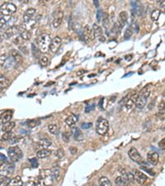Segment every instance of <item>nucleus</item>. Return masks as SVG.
I'll list each match as a JSON object with an SVG mask.
<instances>
[{"label":"nucleus","mask_w":165,"mask_h":186,"mask_svg":"<svg viewBox=\"0 0 165 186\" xmlns=\"http://www.w3.org/2000/svg\"><path fill=\"white\" fill-rule=\"evenodd\" d=\"M54 179L52 178L50 170H43L41 171L37 181V186H53Z\"/></svg>","instance_id":"f257e3e1"},{"label":"nucleus","mask_w":165,"mask_h":186,"mask_svg":"<svg viewBox=\"0 0 165 186\" xmlns=\"http://www.w3.org/2000/svg\"><path fill=\"white\" fill-rule=\"evenodd\" d=\"M51 42V37L48 34H41L37 38V45L40 51L42 53H46L49 51L50 45Z\"/></svg>","instance_id":"f03ea898"},{"label":"nucleus","mask_w":165,"mask_h":186,"mask_svg":"<svg viewBox=\"0 0 165 186\" xmlns=\"http://www.w3.org/2000/svg\"><path fill=\"white\" fill-rule=\"evenodd\" d=\"M150 90L149 89L148 86H145L139 94L138 99H137V101L136 103V107L138 108H143L145 106L147 99L150 97Z\"/></svg>","instance_id":"7ed1b4c3"},{"label":"nucleus","mask_w":165,"mask_h":186,"mask_svg":"<svg viewBox=\"0 0 165 186\" xmlns=\"http://www.w3.org/2000/svg\"><path fill=\"white\" fill-rule=\"evenodd\" d=\"M14 165L7 161L0 163V175L2 177H8L12 175L14 172Z\"/></svg>","instance_id":"20e7f679"},{"label":"nucleus","mask_w":165,"mask_h":186,"mask_svg":"<svg viewBox=\"0 0 165 186\" xmlns=\"http://www.w3.org/2000/svg\"><path fill=\"white\" fill-rule=\"evenodd\" d=\"M7 156L12 162L19 161L23 156L22 150L18 146H12L7 150Z\"/></svg>","instance_id":"39448f33"},{"label":"nucleus","mask_w":165,"mask_h":186,"mask_svg":"<svg viewBox=\"0 0 165 186\" xmlns=\"http://www.w3.org/2000/svg\"><path fill=\"white\" fill-rule=\"evenodd\" d=\"M109 129V122L105 118H102V117H100V118L98 120L97 122V125H96V131L97 132L101 135V136H103L108 131Z\"/></svg>","instance_id":"423d86ee"},{"label":"nucleus","mask_w":165,"mask_h":186,"mask_svg":"<svg viewBox=\"0 0 165 186\" xmlns=\"http://www.w3.org/2000/svg\"><path fill=\"white\" fill-rule=\"evenodd\" d=\"M16 10H17L16 5L12 2H4L0 7V12L5 17L13 14L16 12Z\"/></svg>","instance_id":"0eeeda50"},{"label":"nucleus","mask_w":165,"mask_h":186,"mask_svg":"<svg viewBox=\"0 0 165 186\" xmlns=\"http://www.w3.org/2000/svg\"><path fill=\"white\" fill-rule=\"evenodd\" d=\"M134 176V179L137 181V183H139L141 185H144L147 182L148 180V177L145 175L144 173H142L141 171H140L139 170H134L133 173H132Z\"/></svg>","instance_id":"6e6552de"},{"label":"nucleus","mask_w":165,"mask_h":186,"mask_svg":"<svg viewBox=\"0 0 165 186\" xmlns=\"http://www.w3.org/2000/svg\"><path fill=\"white\" fill-rule=\"evenodd\" d=\"M128 155L130 156V158L133 161L136 162V163L141 164L142 161H143V159H142V156H141V154L139 153L138 150L135 147H132L131 148V150L129 151Z\"/></svg>","instance_id":"1a4fd4ad"},{"label":"nucleus","mask_w":165,"mask_h":186,"mask_svg":"<svg viewBox=\"0 0 165 186\" xmlns=\"http://www.w3.org/2000/svg\"><path fill=\"white\" fill-rule=\"evenodd\" d=\"M60 45H61V38L59 37H54L53 39H51V42H50V51L53 52V53H55V52L58 51Z\"/></svg>","instance_id":"9d476101"},{"label":"nucleus","mask_w":165,"mask_h":186,"mask_svg":"<svg viewBox=\"0 0 165 186\" xmlns=\"http://www.w3.org/2000/svg\"><path fill=\"white\" fill-rule=\"evenodd\" d=\"M63 17H64V13L62 11H58L56 12V13L54 14V18H53V21H52V25L54 28H57L60 26L62 22V20H63Z\"/></svg>","instance_id":"9b49d317"},{"label":"nucleus","mask_w":165,"mask_h":186,"mask_svg":"<svg viewBox=\"0 0 165 186\" xmlns=\"http://www.w3.org/2000/svg\"><path fill=\"white\" fill-rule=\"evenodd\" d=\"M16 34H19V27H17V26H13V27H11L9 28H7L5 32L3 33V37H4L5 39H7V38H10V37H13Z\"/></svg>","instance_id":"f8f14e48"},{"label":"nucleus","mask_w":165,"mask_h":186,"mask_svg":"<svg viewBox=\"0 0 165 186\" xmlns=\"http://www.w3.org/2000/svg\"><path fill=\"white\" fill-rule=\"evenodd\" d=\"M37 12V10L33 8V7H30L25 12L24 15H23V20H24L25 23H27V22H30L32 21V19L33 18V17L36 14Z\"/></svg>","instance_id":"ddd939ff"},{"label":"nucleus","mask_w":165,"mask_h":186,"mask_svg":"<svg viewBox=\"0 0 165 186\" xmlns=\"http://www.w3.org/2000/svg\"><path fill=\"white\" fill-rule=\"evenodd\" d=\"M84 37L86 41H92L93 40L94 37L93 28L89 25H86L84 28Z\"/></svg>","instance_id":"4468645a"},{"label":"nucleus","mask_w":165,"mask_h":186,"mask_svg":"<svg viewBox=\"0 0 165 186\" xmlns=\"http://www.w3.org/2000/svg\"><path fill=\"white\" fill-rule=\"evenodd\" d=\"M12 117V111H5L4 113H2V114H0V124H5L10 122V120Z\"/></svg>","instance_id":"2eb2a0df"},{"label":"nucleus","mask_w":165,"mask_h":186,"mask_svg":"<svg viewBox=\"0 0 165 186\" xmlns=\"http://www.w3.org/2000/svg\"><path fill=\"white\" fill-rule=\"evenodd\" d=\"M158 159H159V156L158 153L156 152H150L147 155V161L150 164L155 166L158 162Z\"/></svg>","instance_id":"dca6fc26"},{"label":"nucleus","mask_w":165,"mask_h":186,"mask_svg":"<svg viewBox=\"0 0 165 186\" xmlns=\"http://www.w3.org/2000/svg\"><path fill=\"white\" fill-rule=\"evenodd\" d=\"M127 19H128V14L127 12L123 11V12H120L118 17V24L119 26L121 27H123L125 25H126V22H127Z\"/></svg>","instance_id":"f3484780"},{"label":"nucleus","mask_w":165,"mask_h":186,"mask_svg":"<svg viewBox=\"0 0 165 186\" xmlns=\"http://www.w3.org/2000/svg\"><path fill=\"white\" fill-rule=\"evenodd\" d=\"M51 141H50L49 139L44 138V139H41L37 144V147L41 149H48L50 146H51Z\"/></svg>","instance_id":"a211bd4d"},{"label":"nucleus","mask_w":165,"mask_h":186,"mask_svg":"<svg viewBox=\"0 0 165 186\" xmlns=\"http://www.w3.org/2000/svg\"><path fill=\"white\" fill-rule=\"evenodd\" d=\"M77 121H78V118H77V117L74 115V114H71V115H69V117H67L66 119H65V123L68 125L70 127H74L75 126V124H76Z\"/></svg>","instance_id":"6ab92c4d"},{"label":"nucleus","mask_w":165,"mask_h":186,"mask_svg":"<svg viewBox=\"0 0 165 186\" xmlns=\"http://www.w3.org/2000/svg\"><path fill=\"white\" fill-rule=\"evenodd\" d=\"M50 154H51V151L50 150H48V149H41V150H39L37 152V156L38 158L43 159L50 156Z\"/></svg>","instance_id":"aec40b11"},{"label":"nucleus","mask_w":165,"mask_h":186,"mask_svg":"<svg viewBox=\"0 0 165 186\" xmlns=\"http://www.w3.org/2000/svg\"><path fill=\"white\" fill-rule=\"evenodd\" d=\"M115 183L117 186H131V183L127 181L126 179H124L122 176H118L115 179Z\"/></svg>","instance_id":"412c9836"},{"label":"nucleus","mask_w":165,"mask_h":186,"mask_svg":"<svg viewBox=\"0 0 165 186\" xmlns=\"http://www.w3.org/2000/svg\"><path fill=\"white\" fill-rule=\"evenodd\" d=\"M7 186H23V182H22V179H21V177L16 176L12 179H10Z\"/></svg>","instance_id":"4be33fe9"},{"label":"nucleus","mask_w":165,"mask_h":186,"mask_svg":"<svg viewBox=\"0 0 165 186\" xmlns=\"http://www.w3.org/2000/svg\"><path fill=\"white\" fill-rule=\"evenodd\" d=\"M11 55H12V59L14 60L15 62H17V63H22V55L19 51H17V50H12V51H11Z\"/></svg>","instance_id":"5701e85b"},{"label":"nucleus","mask_w":165,"mask_h":186,"mask_svg":"<svg viewBox=\"0 0 165 186\" xmlns=\"http://www.w3.org/2000/svg\"><path fill=\"white\" fill-rule=\"evenodd\" d=\"M15 126L14 122H8L7 123L3 124V126L2 127V130L3 132H12Z\"/></svg>","instance_id":"b1692460"},{"label":"nucleus","mask_w":165,"mask_h":186,"mask_svg":"<svg viewBox=\"0 0 165 186\" xmlns=\"http://www.w3.org/2000/svg\"><path fill=\"white\" fill-rule=\"evenodd\" d=\"M93 35L94 37H100L102 35V30L100 27H99L98 25L96 24V23H94L93 26Z\"/></svg>","instance_id":"393cba45"},{"label":"nucleus","mask_w":165,"mask_h":186,"mask_svg":"<svg viewBox=\"0 0 165 186\" xmlns=\"http://www.w3.org/2000/svg\"><path fill=\"white\" fill-rule=\"evenodd\" d=\"M98 183L99 186H112L111 181L109 180V179L106 176H102V177L99 179Z\"/></svg>","instance_id":"a878e982"},{"label":"nucleus","mask_w":165,"mask_h":186,"mask_svg":"<svg viewBox=\"0 0 165 186\" xmlns=\"http://www.w3.org/2000/svg\"><path fill=\"white\" fill-rule=\"evenodd\" d=\"M59 173H60L59 168V167H57V166H54V167H53V168L50 170V174H51L53 179H57L59 178Z\"/></svg>","instance_id":"bb28decb"},{"label":"nucleus","mask_w":165,"mask_h":186,"mask_svg":"<svg viewBox=\"0 0 165 186\" xmlns=\"http://www.w3.org/2000/svg\"><path fill=\"white\" fill-rule=\"evenodd\" d=\"M48 130L53 135H56L59 132V126L56 124H50L48 126Z\"/></svg>","instance_id":"cd10ccee"},{"label":"nucleus","mask_w":165,"mask_h":186,"mask_svg":"<svg viewBox=\"0 0 165 186\" xmlns=\"http://www.w3.org/2000/svg\"><path fill=\"white\" fill-rule=\"evenodd\" d=\"M83 138H84V135L82 133L81 130L79 128H76L75 133H74V139H75V141H82Z\"/></svg>","instance_id":"c85d7f7f"},{"label":"nucleus","mask_w":165,"mask_h":186,"mask_svg":"<svg viewBox=\"0 0 165 186\" xmlns=\"http://www.w3.org/2000/svg\"><path fill=\"white\" fill-rule=\"evenodd\" d=\"M40 123H41V122H40L39 120H35V119H33V120H29V121H27V126H28V127H30V128L36 127V126H37L38 125H40Z\"/></svg>","instance_id":"c756f323"},{"label":"nucleus","mask_w":165,"mask_h":186,"mask_svg":"<svg viewBox=\"0 0 165 186\" xmlns=\"http://www.w3.org/2000/svg\"><path fill=\"white\" fill-rule=\"evenodd\" d=\"M32 55H33V56L35 58H38L40 56V50L38 47H37L35 46V44L32 43Z\"/></svg>","instance_id":"7c9ffc66"},{"label":"nucleus","mask_w":165,"mask_h":186,"mask_svg":"<svg viewBox=\"0 0 165 186\" xmlns=\"http://www.w3.org/2000/svg\"><path fill=\"white\" fill-rule=\"evenodd\" d=\"M161 11L159 9H155L154 10L152 13H151V18L153 21H157L158 19V17L160 16Z\"/></svg>","instance_id":"2f4dec72"},{"label":"nucleus","mask_w":165,"mask_h":186,"mask_svg":"<svg viewBox=\"0 0 165 186\" xmlns=\"http://www.w3.org/2000/svg\"><path fill=\"white\" fill-rule=\"evenodd\" d=\"M48 62H49V60L47 58L46 56H41L39 60V64L40 65L41 67H46L47 66V64H48Z\"/></svg>","instance_id":"473e14b6"},{"label":"nucleus","mask_w":165,"mask_h":186,"mask_svg":"<svg viewBox=\"0 0 165 186\" xmlns=\"http://www.w3.org/2000/svg\"><path fill=\"white\" fill-rule=\"evenodd\" d=\"M12 137V132H4L1 136V141H7Z\"/></svg>","instance_id":"72a5a7b5"},{"label":"nucleus","mask_w":165,"mask_h":186,"mask_svg":"<svg viewBox=\"0 0 165 186\" xmlns=\"http://www.w3.org/2000/svg\"><path fill=\"white\" fill-rule=\"evenodd\" d=\"M9 181L10 179L8 177H2V178H0V186H7Z\"/></svg>","instance_id":"f704fd0d"},{"label":"nucleus","mask_w":165,"mask_h":186,"mask_svg":"<svg viewBox=\"0 0 165 186\" xmlns=\"http://www.w3.org/2000/svg\"><path fill=\"white\" fill-rule=\"evenodd\" d=\"M7 55L6 54H2L0 55V65L1 66H3L6 64V62L7 61Z\"/></svg>","instance_id":"c9c22d12"},{"label":"nucleus","mask_w":165,"mask_h":186,"mask_svg":"<svg viewBox=\"0 0 165 186\" xmlns=\"http://www.w3.org/2000/svg\"><path fill=\"white\" fill-rule=\"evenodd\" d=\"M7 23V19L5 18V16L0 12V27H3Z\"/></svg>","instance_id":"e433bc0d"},{"label":"nucleus","mask_w":165,"mask_h":186,"mask_svg":"<svg viewBox=\"0 0 165 186\" xmlns=\"http://www.w3.org/2000/svg\"><path fill=\"white\" fill-rule=\"evenodd\" d=\"M134 105H135V104H134V102L132 101L131 99H128V100L126 102V108L127 109V110H130V109L134 107Z\"/></svg>","instance_id":"4c0bfd02"},{"label":"nucleus","mask_w":165,"mask_h":186,"mask_svg":"<svg viewBox=\"0 0 165 186\" xmlns=\"http://www.w3.org/2000/svg\"><path fill=\"white\" fill-rule=\"evenodd\" d=\"M131 35H132V28L129 27V28H127L126 30V32H125V39H129L131 37Z\"/></svg>","instance_id":"58836bf2"},{"label":"nucleus","mask_w":165,"mask_h":186,"mask_svg":"<svg viewBox=\"0 0 165 186\" xmlns=\"http://www.w3.org/2000/svg\"><path fill=\"white\" fill-rule=\"evenodd\" d=\"M102 20H103L104 27H107V23H109V16L107 13H104L103 17H102Z\"/></svg>","instance_id":"ea45409f"},{"label":"nucleus","mask_w":165,"mask_h":186,"mask_svg":"<svg viewBox=\"0 0 165 186\" xmlns=\"http://www.w3.org/2000/svg\"><path fill=\"white\" fill-rule=\"evenodd\" d=\"M55 156H56L58 158H62V157L64 156V150H62V149H58V150L55 151Z\"/></svg>","instance_id":"a19ab883"},{"label":"nucleus","mask_w":165,"mask_h":186,"mask_svg":"<svg viewBox=\"0 0 165 186\" xmlns=\"http://www.w3.org/2000/svg\"><path fill=\"white\" fill-rule=\"evenodd\" d=\"M69 137H70V135H69L68 132H64V133L62 134V138L64 140L65 142H68L69 140Z\"/></svg>","instance_id":"79ce46f5"},{"label":"nucleus","mask_w":165,"mask_h":186,"mask_svg":"<svg viewBox=\"0 0 165 186\" xmlns=\"http://www.w3.org/2000/svg\"><path fill=\"white\" fill-rule=\"evenodd\" d=\"M92 126H93L92 122H84V123L81 125V127L83 129H89Z\"/></svg>","instance_id":"37998d69"},{"label":"nucleus","mask_w":165,"mask_h":186,"mask_svg":"<svg viewBox=\"0 0 165 186\" xmlns=\"http://www.w3.org/2000/svg\"><path fill=\"white\" fill-rule=\"evenodd\" d=\"M30 162L32 163V167H34V168H37V166H38V162H37V160L36 158H32L30 160Z\"/></svg>","instance_id":"c03bdc74"},{"label":"nucleus","mask_w":165,"mask_h":186,"mask_svg":"<svg viewBox=\"0 0 165 186\" xmlns=\"http://www.w3.org/2000/svg\"><path fill=\"white\" fill-rule=\"evenodd\" d=\"M25 186H37V184L36 181L34 180H28L26 183Z\"/></svg>","instance_id":"a18cd8bd"},{"label":"nucleus","mask_w":165,"mask_h":186,"mask_svg":"<svg viewBox=\"0 0 165 186\" xmlns=\"http://www.w3.org/2000/svg\"><path fill=\"white\" fill-rule=\"evenodd\" d=\"M102 17V12L101 10L98 9V12H97V19H98V22H100L101 21V18Z\"/></svg>","instance_id":"49530a36"},{"label":"nucleus","mask_w":165,"mask_h":186,"mask_svg":"<svg viewBox=\"0 0 165 186\" xmlns=\"http://www.w3.org/2000/svg\"><path fill=\"white\" fill-rule=\"evenodd\" d=\"M20 139H21L20 136H15V137H12L9 141H11L12 143H14V142H18V141H20Z\"/></svg>","instance_id":"de8ad7c7"},{"label":"nucleus","mask_w":165,"mask_h":186,"mask_svg":"<svg viewBox=\"0 0 165 186\" xmlns=\"http://www.w3.org/2000/svg\"><path fill=\"white\" fill-rule=\"evenodd\" d=\"M158 110H159V112H162L163 113V112H164V102H162L160 104H159V106H158Z\"/></svg>","instance_id":"09e8293b"},{"label":"nucleus","mask_w":165,"mask_h":186,"mask_svg":"<svg viewBox=\"0 0 165 186\" xmlns=\"http://www.w3.org/2000/svg\"><path fill=\"white\" fill-rule=\"evenodd\" d=\"M69 151H70V152H71L72 155H75V154L77 153L78 150H77L76 147H74V146H71V147L69 148Z\"/></svg>","instance_id":"8fccbe9b"},{"label":"nucleus","mask_w":165,"mask_h":186,"mask_svg":"<svg viewBox=\"0 0 165 186\" xmlns=\"http://www.w3.org/2000/svg\"><path fill=\"white\" fill-rule=\"evenodd\" d=\"M94 106H95L94 104H93V105H91V106H87L86 109H85V112H86V113H89V112L92 111V110H93Z\"/></svg>","instance_id":"3c124183"},{"label":"nucleus","mask_w":165,"mask_h":186,"mask_svg":"<svg viewBox=\"0 0 165 186\" xmlns=\"http://www.w3.org/2000/svg\"><path fill=\"white\" fill-rule=\"evenodd\" d=\"M141 168L143 169V170H146V171H148V172H150V174L151 175H154V171L152 170H150V169L145 168V166H141Z\"/></svg>","instance_id":"603ef678"},{"label":"nucleus","mask_w":165,"mask_h":186,"mask_svg":"<svg viewBox=\"0 0 165 186\" xmlns=\"http://www.w3.org/2000/svg\"><path fill=\"white\" fill-rule=\"evenodd\" d=\"M164 142H165L164 139H163V140H162V141H161L160 142H159V144H158V146H159V147H161V148L164 149V146H165Z\"/></svg>","instance_id":"864d4df0"},{"label":"nucleus","mask_w":165,"mask_h":186,"mask_svg":"<svg viewBox=\"0 0 165 186\" xmlns=\"http://www.w3.org/2000/svg\"><path fill=\"white\" fill-rule=\"evenodd\" d=\"M6 79H7V78H6L3 74L0 73V82L4 81V80H6Z\"/></svg>","instance_id":"5fc2aeb1"},{"label":"nucleus","mask_w":165,"mask_h":186,"mask_svg":"<svg viewBox=\"0 0 165 186\" xmlns=\"http://www.w3.org/2000/svg\"><path fill=\"white\" fill-rule=\"evenodd\" d=\"M4 37H3V35H0V43H2V41L4 40Z\"/></svg>","instance_id":"6e6d98bb"},{"label":"nucleus","mask_w":165,"mask_h":186,"mask_svg":"<svg viewBox=\"0 0 165 186\" xmlns=\"http://www.w3.org/2000/svg\"><path fill=\"white\" fill-rule=\"evenodd\" d=\"M158 2H159V4H160L161 7H164V1H162V2H161V1H158Z\"/></svg>","instance_id":"4d7b16f0"},{"label":"nucleus","mask_w":165,"mask_h":186,"mask_svg":"<svg viewBox=\"0 0 165 186\" xmlns=\"http://www.w3.org/2000/svg\"><path fill=\"white\" fill-rule=\"evenodd\" d=\"M84 72L85 71H84V70H80V71H79L78 73H77V75H78V76H80V75L82 74V73H84Z\"/></svg>","instance_id":"13d9d810"}]
</instances>
